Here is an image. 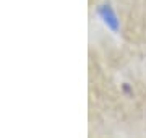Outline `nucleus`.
Returning <instances> with one entry per match:
<instances>
[{"mask_svg":"<svg viewBox=\"0 0 146 138\" xmlns=\"http://www.w3.org/2000/svg\"><path fill=\"white\" fill-rule=\"evenodd\" d=\"M101 15L106 18V23H109L110 26L114 28V29H117V21H115V16L114 13H112V10H110L109 7H104V8H101Z\"/></svg>","mask_w":146,"mask_h":138,"instance_id":"obj_1","label":"nucleus"}]
</instances>
